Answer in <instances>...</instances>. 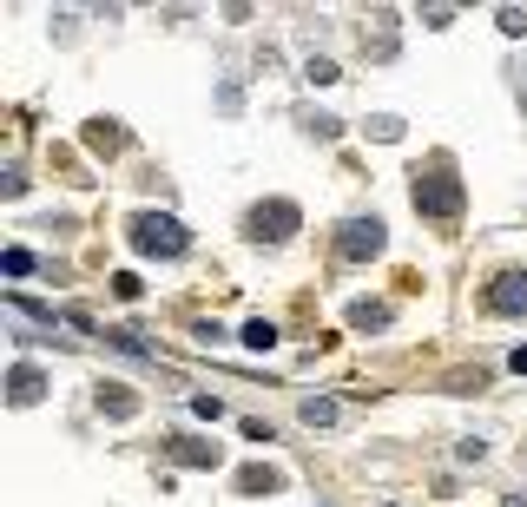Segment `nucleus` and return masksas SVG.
Returning <instances> with one entry per match:
<instances>
[{
    "mask_svg": "<svg viewBox=\"0 0 527 507\" xmlns=\"http://www.w3.org/2000/svg\"><path fill=\"white\" fill-rule=\"evenodd\" d=\"M369 132H376V139H402V119H389V112H383V119H369Z\"/></svg>",
    "mask_w": 527,
    "mask_h": 507,
    "instance_id": "16",
    "label": "nucleus"
},
{
    "mask_svg": "<svg viewBox=\"0 0 527 507\" xmlns=\"http://www.w3.org/2000/svg\"><path fill=\"white\" fill-rule=\"evenodd\" d=\"M277 488H284L277 468H244V475H238V494H277Z\"/></svg>",
    "mask_w": 527,
    "mask_h": 507,
    "instance_id": "8",
    "label": "nucleus"
},
{
    "mask_svg": "<svg viewBox=\"0 0 527 507\" xmlns=\"http://www.w3.org/2000/svg\"><path fill=\"white\" fill-rule=\"evenodd\" d=\"M297 224H304V211L290 205V198H271V205L251 211V238H257V244H284Z\"/></svg>",
    "mask_w": 527,
    "mask_h": 507,
    "instance_id": "4",
    "label": "nucleus"
},
{
    "mask_svg": "<svg viewBox=\"0 0 527 507\" xmlns=\"http://www.w3.org/2000/svg\"><path fill=\"white\" fill-rule=\"evenodd\" d=\"M172 461H185V468H218L224 448L218 442H198V435H172Z\"/></svg>",
    "mask_w": 527,
    "mask_h": 507,
    "instance_id": "6",
    "label": "nucleus"
},
{
    "mask_svg": "<svg viewBox=\"0 0 527 507\" xmlns=\"http://www.w3.org/2000/svg\"><path fill=\"white\" fill-rule=\"evenodd\" d=\"M389 244L383 218H350L343 231H336V257H350V264H363V257H376Z\"/></svg>",
    "mask_w": 527,
    "mask_h": 507,
    "instance_id": "3",
    "label": "nucleus"
},
{
    "mask_svg": "<svg viewBox=\"0 0 527 507\" xmlns=\"http://www.w3.org/2000/svg\"><path fill=\"white\" fill-rule=\"evenodd\" d=\"M86 145H93V152H119V145H126V132L112 126V119H93V126H86Z\"/></svg>",
    "mask_w": 527,
    "mask_h": 507,
    "instance_id": "9",
    "label": "nucleus"
},
{
    "mask_svg": "<svg viewBox=\"0 0 527 507\" xmlns=\"http://www.w3.org/2000/svg\"><path fill=\"white\" fill-rule=\"evenodd\" d=\"M488 310L495 317H527V270H501L488 284Z\"/></svg>",
    "mask_w": 527,
    "mask_h": 507,
    "instance_id": "5",
    "label": "nucleus"
},
{
    "mask_svg": "<svg viewBox=\"0 0 527 507\" xmlns=\"http://www.w3.org/2000/svg\"><path fill=\"white\" fill-rule=\"evenodd\" d=\"M304 422H310V428H330V422H336V402H330V396H304Z\"/></svg>",
    "mask_w": 527,
    "mask_h": 507,
    "instance_id": "11",
    "label": "nucleus"
},
{
    "mask_svg": "<svg viewBox=\"0 0 527 507\" xmlns=\"http://www.w3.org/2000/svg\"><path fill=\"white\" fill-rule=\"evenodd\" d=\"M495 20H501V33H527V14H521V7H501Z\"/></svg>",
    "mask_w": 527,
    "mask_h": 507,
    "instance_id": "15",
    "label": "nucleus"
},
{
    "mask_svg": "<svg viewBox=\"0 0 527 507\" xmlns=\"http://www.w3.org/2000/svg\"><path fill=\"white\" fill-rule=\"evenodd\" d=\"M139 409V396H126V389H99V415H132Z\"/></svg>",
    "mask_w": 527,
    "mask_h": 507,
    "instance_id": "12",
    "label": "nucleus"
},
{
    "mask_svg": "<svg viewBox=\"0 0 527 507\" xmlns=\"http://www.w3.org/2000/svg\"><path fill=\"white\" fill-rule=\"evenodd\" d=\"M126 231H132V251H139V257H185V244H192V238H185V224L165 218V211H139Z\"/></svg>",
    "mask_w": 527,
    "mask_h": 507,
    "instance_id": "1",
    "label": "nucleus"
},
{
    "mask_svg": "<svg viewBox=\"0 0 527 507\" xmlns=\"http://www.w3.org/2000/svg\"><path fill=\"white\" fill-rule=\"evenodd\" d=\"M514 369H521V376H527V349H514Z\"/></svg>",
    "mask_w": 527,
    "mask_h": 507,
    "instance_id": "17",
    "label": "nucleus"
},
{
    "mask_svg": "<svg viewBox=\"0 0 527 507\" xmlns=\"http://www.w3.org/2000/svg\"><path fill=\"white\" fill-rule=\"evenodd\" d=\"M40 389H47V376H40L33 363H20V369H14V402L27 409V402H40Z\"/></svg>",
    "mask_w": 527,
    "mask_h": 507,
    "instance_id": "7",
    "label": "nucleus"
},
{
    "mask_svg": "<svg viewBox=\"0 0 527 507\" xmlns=\"http://www.w3.org/2000/svg\"><path fill=\"white\" fill-rule=\"evenodd\" d=\"M27 270H33V251H20V244H14V251H7V277H27Z\"/></svg>",
    "mask_w": 527,
    "mask_h": 507,
    "instance_id": "14",
    "label": "nucleus"
},
{
    "mask_svg": "<svg viewBox=\"0 0 527 507\" xmlns=\"http://www.w3.org/2000/svg\"><path fill=\"white\" fill-rule=\"evenodd\" d=\"M244 343H251V349H271V343H277V330H271L264 317H251V323H244Z\"/></svg>",
    "mask_w": 527,
    "mask_h": 507,
    "instance_id": "13",
    "label": "nucleus"
},
{
    "mask_svg": "<svg viewBox=\"0 0 527 507\" xmlns=\"http://www.w3.org/2000/svg\"><path fill=\"white\" fill-rule=\"evenodd\" d=\"M350 323H356V330H383V323H389V303H356Z\"/></svg>",
    "mask_w": 527,
    "mask_h": 507,
    "instance_id": "10",
    "label": "nucleus"
},
{
    "mask_svg": "<svg viewBox=\"0 0 527 507\" xmlns=\"http://www.w3.org/2000/svg\"><path fill=\"white\" fill-rule=\"evenodd\" d=\"M409 198H416L422 218H455V211H462V178L448 172V165H429V172H416Z\"/></svg>",
    "mask_w": 527,
    "mask_h": 507,
    "instance_id": "2",
    "label": "nucleus"
}]
</instances>
